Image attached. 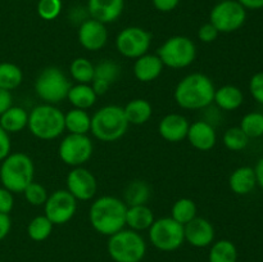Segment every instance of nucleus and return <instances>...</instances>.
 <instances>
[{"instance_id":"obj_36","label":"nucleus","mask_w":263,"mask_h":262,"mask_svg":"<svg viewBox=\"0 0 263 262\" xmlns=\"http://www.w3.org/2000/svg\"><path fill=\"white\" fill-rule=\"evenodd\" d=\"M249 143V138L240 127H231L223 134V144L230 151H243Z\"/></svg>"},{"instance_id":"obj_12","label":"nucleus","mask_w":263,"mask_h":262,"mask_svg":"<svg viewBox=\"0 0 263 262\" xmlns=\"http://www.w3.org/2000/svg\"><path fill=\"white\" fill-rule=\"evenodd\" d=\"M152 43V33L141 27H126L116 39V48L126 58H135L144 55Z\"/></svg>"},{"instance_id":"obj_29","label":"nucleus","mask_w":263,"mask_h":262,"mask_svg":"<svg viewBox=\"0 0 263 262\" xmlns=\"http://www.w3.org/2000/svg\"><path fill=\"white\" fill-rule=\"evenodd\" d=\"M151 198V188L145 181L135 180L130 182L125 190V203L128 205L146 204Z\"/></svg>"},{"instance_id":"obj_4","label":"nucleus","mask_w":263,"mask_h":262,"mask_svg":"<svg viewBox=\"0 0 263 262\" xmlns=\"http://www.w3.org/2000/svg\"><path fill=\"white\" fill-rule=\"evenodd\" d=\"M128 125L122 107L105 105L91 117L90 131L100 141H116L125 135Z\"/></svg>"},{"instance_id":"obj_10","label":"nucleus","mask_w":263,"mask_h":262,"mask_svg":"<svg viewBox=\"0 0 263 262\" xmlns=\"http://www.w3.org/2000/svg\"><path fill=\"white\" fill-rule=\"evenodd\" d=\"M247 20L246 8L236 0H222L212 8L210 23H212L218 32H234L244 25Z\"/></svg>"},{"instance_id":"obj_15","label":"nucleus","mask_w":263,"mask_h":262,"mask_svg":"<svg viewBox=\"0 0 263 262\" xmlns=\"http://www.w3.org/2000/svg\"><path fill=\"white\" fill-rule=\"evenodd\" d=\"M108 39V31L104 23L87 18L80 25L79 41L86 50L97 51L105 45Z\"/></svg>"},{"instance_id":"obj_16","label":"nucleus","mask_w":263,"mask_h":262,"mask_svg":"<svg viewBox=\"0 0 263 262\" xmlns=\"http://www.w3.org/2000/svg\"><path fill=\"white\" fill-rule=\"evenodd\" d=\"M185 240L192 246L203 248L212 244L215 239V229L208 220L203 217H194L184 225Z\"/></svg>"},{"instance_id":"obj_39","label":"nucleus","mask_w":263,"mask_h":262,"mask_svg":"<svg viewBox=\"0 0 263 262\" xmlns=\"http://www.w3.org/2000/svg\"><path fill=\"white\" fill-rule=\"evenodd\" d=\"M249 91L257 102L263 104V72H258L252 77L249 81Z\"/></svg>"},{"instance_id":"obj_23","label":"nucleus","mask_w":263,"mask_h":262,"mask_svg":"<svg viewBox=\"0 0 263 262\" xmlns=\"http://www.w3.org/2000/svg\"><path fill=\"white\" fill-rule=\"evenodd\" d=\"M244 95L239 87L233 85H226L220 87L215 91L213 102L217 104V107L222 110H234L243 104Z\"/></svg>"},{"instance_id":"obj_3","label":"nucleus","mask_w":263,"mask_h":262,"mask_svg":"<svg viewBox=\"0 0 263 262\" xmlns=\"http://www.w3.org/2000/svg\"><path fill=\"white\" fill-rule=\"evenodd\" d=\"M33 162L25 153H10L2 161L0 181L3 186L12 193H23L33 181Z\"/></svg>"},{"instance_id":"obj_37","label":"nucleus","mask_w":263,"mask_h":262,"mask_svg":"<svg viewBox=\"0 0 263 262\" xmlns=\"http://www.w3.org/2000/svg\"><path fill=\"white\" fill-rule=\"evenodd\" d=\"M26 200L32 205H43L45 204L49 194L45 188L39 182H31L25 190H23Z\"/></svg>"},{"instance_id":"obj_7","label":"nucleus","mask_w":263,"mask_h":262,"mask_svg":"<svg viewBox=\"0 0 263 262\" xmlns=\"http://www.w3.org/2000/svg\"><path fill=\"white\" fill-rule=\"evenodd\" d=\"M71 82L58 67L43 69L35 81V91L46 104H57L64 100L71 89Z\"/></svg>"},{"instance_id":"obj_21","label":"nucleus","mask_w":263,"mask_h":262,"mask_svg":"<svg viewBox=\"0 0 263 262\" xmlns=\"http://www.w3.org/2000/svg\"><path fill=\"white\" fill-rule=\"evenodd\" d=\"M230 189L238 195H247L256 188L257 177L254 169L249 166H243L236 169L229 179Z\"/></svg>"},{"instance_id":"obj_17","label":"nucleus","mask_w":263,"mask_h":262,"mask_svg":"<svg viewBox=\"0 0 263 262\" xmlns=\"http://www.w3.org/2000/svg\"><path fill=\"white\" fill-rule=\"evenodd\" d=\"M125 0H87V12L102 23H112L122 14Z\"/></svg>"},{"instance_id":"obj_35","label":"nucleus","mask_w":263,"mask_h":262,"mask_svg":"<svg viewBox=\"0 0 263 262\" xmlns=\"http://www.w3.org/2000/svg\"><path fill=\"white\" fill-rule=\"evenodd\" d=\"M239 127L244 131V134L249 139L259 138L263 135V113H248L243 117Z\"/></svg>"},{"instance_id":"obj_38","label":"nucleus","mask_w":263,"mask_h":262,"mask_svg":"<svg viewBox=\"0 0 263 262\" xmlns=\"http://www.w3.org/2000/svg\"><path fill=\"white\" fill-rule=\"evenodd\" d=\"M62 0H39L37 13L45 21H53L61 14Z\"/></svg>"},{"instance_id":"obj_6","label":"nucleus","mask_w":263,"mask_h":262,"mask_svg":"<svg viewBox=\"0 0 263 262\" xmlns=\"http://www.w3.org/2000/svg\"><path fill=\"white\" fill-rule=\"evenodd\" d=\"M108 252L116 262H140L146 252L143 236L135 230H121L110 235Z\"/></svg>"},{"instance_id":"obj_27","label":"nucleus","mask_w":263,"mask_h":262,"mask_svg":"<svg viewBox=\"0 0 263 262\" xmlns=\"http://www.w3.org/2000/svg\"><path fill=\"white\" fill-rule=\"evenodd\" d=\"M123 110H125V116L128 123H133V125H143L146 121H149L152 113H153L152 104L145 99L131 100L130 103L126 104Z\"/></svg>"},{"instance_id":"obj_48","label":"nucleus","mask_w":263,"mask_h":262,"mask_svg":"<svg viewBox=\"0 0 263 262\" xmlns=\"http://www.w3.org/2000/svg\"><path fill=\"white\" fill-rule=\"evenodd\" d=\"M0 262H2V261H0Z\"/></svg>"},{"instance_id":"obj_20","label":"nucleus","mask_w":263,"mask_h":262,"mask_svg":"<svg viewBox=\"0 0 263 262\" xmlns=\"http://www.w3.org/2000/svg\"><path fill=\"white\" fill-rule=\"evenodd\" d=\"M163 63L157 54H144L134 64V74L141 82H151L159 77L163 71Z\"/></svg>"},{"instance_id":"obj_43","label":"nucleus","mask_w":263,"mask_h":262,"mask_svg":"<svg viewBox=\"0 0 263 262\" xmlns=\"http://www.w3.org/2000/svg\"><path fill=\"white\" fill-rule=\"evenodd\" d=\"M154 8L159 12H171L179 5L180 0H152Z\"/></svg>"},{"instance_id":"obj_26","label":"nucleus","mask_w":263,"mask_h":262,"mask_svg":"<svg viewBox=\"0 0 263 262\" xmlns=\"http://www.w3.org/2000/svg\"><path fill=\"white\" fill-rule=\"evenodd\" d=\"M97 97L98 95L95 94L91 85L89 84H79L71 86L68 95H67L69 103L79 109H87V108L92 107L97 102Z\"/></svg>"},{"instance_id":"obj_13","label":"nucleus","mask_w":263,"mask_h":262,"mask_svg":"<svg viewBox=\"0 0 263 262\" xmlns=\"http://www.w3.org/2000/svg\"><path fill=\"white\" fill-rule=\"evenodd\" d=\"M77 199L68 190H55L44 204V212L53 225H63L74 216Z\"/></svg>"},{"instance_id":"obj_2","label":"nucleus","mask_w":263,"mask_h":262,"mask_svg":"<svg viewBox=\"0 0 263 262\" xmlns=\"http://www.w3.org/2000/svg\"><path fill=\"white\" fill-rule=\"evenodd\" d=\"M216 87L203 73H190L177 84L175 100L184 109H204L213 103Z\"/></svg>"},{"instance_id":"obj_30","label":"nucleus","mask_w":263,"mask_h":262,"mask_svg":"<svg viewBox=\"0 0 263 262\" xmlns=\"http://www.w3.org/2000/svg\"><path fill=\"white\" fill-rule=\"evenodd\" d=\"M238 251L233 241L218 240L210 251V262H236Z\"/></svg>"},{"instance_id":"obj_25","label":"nucleus","mask_w":263,"mask_h":262,"mask_svg":"<svg viewBox=\"0 0 263 262\" xmlns=\"http://www.w3.org/2000/svg\"><path fill=\"white\" fill-rule=\"evenodd\" d=\"M64 127L69 131V134L86 135L91 127V117L85 109L73 108L64 115Z\"/></svg>"},{"instance_id":"obj_40","label":"nucleus","mask_w":263,"mask_h":262,"mask_svg":"<svg viewBox=\"0 0 263 262\" xmlns=\"http://www.w3.org/2000/svg\"><path fill=\"white\" fill-rule=\"evenodd\" d=\"M14 205V198H13L12 192L5 189L4 186L0 188V213L9 215L10 211Z\"/></svg>"},{"instance_id":"obj_8","label":"nucleus","mask_w":263,"mask_h":262,"mask_svg":"<svg viewBox=\"0 0 263 262\" xmlns=\"http://www.w3.org/2000/svg\"><path fill=\"white\" fill-rule=\"evenodd\" d=\"M157 55L161 58L163 66L179 69L194 62L197 49L192 39L186 36H172L159 46Z\"/></svg>"},{"instance_id":"obj_28","label":"nucleus","mask_w":263,"mask_h":262,"mask_svg":"<svg viewBox=\"0 0 263 262\" xmlns=\"http://www.w3.org/2000/svg\"><path fill=\"white\" fill-rule=\"evenodd\" d=\"M23 73L14 63L3 62L0 63V89L14 90L22 84Z\"/></svg>"},{"instance_id":"obj_14","label":"nucleus","mask_w":263,"mask_h":262,"mask_svg":"<svg viewBox=\"0 0 263 262\" xmlns=\"http://www.w3.org/2000/svg\"><path fill=\"white\" fill-rule=\"evenodd\" d=\"M98 189L97 179L89 170L74 167L67 176V190L79 200H89Z\"/></svg>"},{"instance_id":"obj_19","label":"nucleus","mask_w":263,"mask_h":262,"mask_svg":"<svg viewBox=\"0 0 263 262\" xmlns=\"http://www.w3.org/2000/svg\"><path fill=\"white\" fill-rule=\"evenodd\" d=\"M189 126V122L184 116L171 113L162 118L158 126V131L164 140L171 141V143H179L186 138Z\"/></svg>"},{"instance_id":"obj_1","label":"nucleus","mask_w":263,"mask_h":262,"mask_svg":"<svg viewBox=\"0 0 263 262\" xmlns=\"http://www.w3.org/2000/svg\"><path fill=\"white\" fill-rule=\"evenodd\" d=\"M126 212L127 205L123 200L104 195L98 198L90 207V223L98 233L110 236L125 228Z\"/></svg>"},{"instance_id":"obj_41","label":"nucleus","mask_w":263,"mask_h":262,"mask_svg":"<svg viewBox=\"0 0 263 262\" xmlns=\"http://www.w3.org/2000/svg\"><path fill=\"white\" fill-rule=\"evenodd\" d=\"M218 31L212 23H205V25L200 26L199 31H198V38L203 43H212L217 39Z\"/></svg>"},{"instance_id":"obj_22","label":"nucleus","mask_w":263,"mask_h":262,"mask_svg":"<svg viewBox=\"0 0 263 262\" xmlns=\"http://www.w3.org/2000/svg\"><path fill=\"white\" fill-rule=\"evenodd\" d=\"M153 222V211L146 204L127 207V212H126V225L130 226L131 230H146V229L151 228Z\"/></svg>"},{"instance_id":"obj_44","label":"nucleus","mask_w":263,"mask_h":262,"mask_svg":"<svg viewBox=\"0 0 263 262\" xmlns=\"http://www.w3.org/2000/svg\"><path fill=\"white\" fill-rule=\"evenodd\" d=\"M13 105V98L9 90L0 89V116Z\"/></svg>"},{"instance_id":"obj_24","label":"nucleus","mask_w":263,"mask_h":262,"mask_svg":"<svg viewBox=\"0 0 263 262\" xmlns=\"http://www.w3.org/2000/svg\"><path fill=\"white\" fill-rule=\"evenodd\" d=\"M28 113L22 107H10L0 116V127L8 134L20 133L27 126Z\"/></svg>"},{"instance_id":"obj_9","label":"nucleus","mask_w":263,"mask_h":262,"mask_svg":"<svg viewBox=\"0 0 263 262\" xmlns=\"http://www.w3.org/2000/svg\"><path fill=\"white\" fill-rule=\"evenodd\" d=\"M149 238L152 244L161 251H175L180 248L185 240L184 225L172 217L154 220L149 228Z\"/></svg>"},{"instance_id":"obj_33","label":"nucleus","mask_w":263,"mask_h":262,"mask_svg":"<svg viewBox=\"0 0 263 262\" xmlns=\"http://www.w3.org/2000/svg\"><path fill=\"white\" fill-rule=\"evenodd\" d=\"M51 230H53V222L45 215L36 216L31 220L27 228L28 236L35 241L45 240L51 234Z\"/></svg>"},{"instance_id":"obj_11","label":"nucleus","mask_w":263,"mask_h":262,"mask_svg":"<svg viewBox=\"0 0 263 262\" xmlns=\"http://www.w3.org/2000/svg\"><path fill=\"white\" fill-rule=\"evenodd\" d=\"M59 157L66 164L80 167L86 163L92 154V143L87 135L68 134L59 144Z\"/></svg>"},{"instance_id":"obj_46","label":"nucleus","mask_w":263,"mask_h":262,"mask_svg":"<svg viewBox=\"0 0 263 262\" xmlns=\"http://www.w3.org/2000/svg\"><path fill=\"white\" fill-rule=\"evenodd\" d=\"M236 2L246 9L256 10L263 8V0H236Z\"/></svg>"},{"instance_id":"obj_47","label":"nucleus","mask_w":263,"mask_h":262,"mask_svg":"<svg viewBox=\"0 0 263 262\" xmlns=\"http://www.w3.org/2000/svg\"><path fill=\"white\" fill-rule=\"evenodd\" d=\"M254 172H256L257 177V184L263 189V157L258 161L256 169H254Z\"/></svg>"},{"instance_id":"obj_18","label":"nucleus","mask_w":263,"mask_h":262,"mask_svg":"<svg viewBox=\"0 0 263 262\" xmlns=\"http://www.w3.org/2000/svg\"><path fill=\"white\" fill-rule=\"evenodd\" d=\"M186 138L198 151H210L216 145L217 135L212 123L208 121H197L189 126Z\"/></svg>"},{"instance_id":"obj_45","label":"nucleus","mask_w":263,"mask_h":262,"mask_svg":"<svg viewBox=\"0 0 263 262\" xmlns=\"http://www.w3.org/2000/svg\"><path fill=\"white\" fill-rule=\"evenodd\" d=\"M10 226H12V221H10L9 215L0 213V240H3L9 234Z\"/></svg>"},{"instance_id":"obj_34","label":"nucleus","mask_w":263,"mask_h":262,"mask_svg":"<svg viewBox=\"0 0 263 262\" xmlns=\"http://www.w3.org/2000/svg\"><path fill=\"white\" fill-rule=\"evenodd\" d=\"M120 74V66L116 62L107 59V61H103L99 64H97V66H94V79L92 80H99V81L110 85L115 81H117Z\"/></svg>"},{"instance_id":"obj_32","label":"nucleus","mask_w":263,"mask_h":262,"mask_svg":"<svg viewBox=\"0 0 263 262\" xmlns=\"http://www.w3.org/2000/svg\"><path fill=\"white\" fill-rule=\"evenodd\" d=\"M72 79L79 84H90L94 79V66L86 58H76L69 66Z\"/></svg>"},{"instance_id":"obj_31","label":"nucleus","mask_w":263,"mask_h":262,"mask_svg":"<svg viewBox=\"0 0 263 262\" xmlns=\"http://www.w3.org/2000/svg\"><path fill=\"white\" fill-rule=\"evenodd\" d=\"M171 217L181 225H185L197 217V205L189 198H181L172 205Z\"/></svg>"},{"instance_id":"obj_5","label":"nucleus","mask_w":263,"mask_h":262,"mask_svg":"<svg viewBox=\"0 0 263 262\" xmlns=\"http://www.w3.org/2000/svg\"><path fill=\"white\" fill-rule=\"evenodd\" d=\"M28 130L41 140H51L64 131V113L53 104H40L28 115Z\"/></svg>"},{"instance_id":"obj_42","label":"nucleus","mask_w":263,"mask_h":262,"mask_svg":"<svg viewBox=\"0 0 263 262\" xmlns=\"http://www.w3.org/2000/svg\"><path fill=\"white\" fill-rule=\"evenodd\" d=\"M10 148H12V144H10L9 134L4 128L0 127V161L9 156Z\"/></svg>"}]
</instances>
